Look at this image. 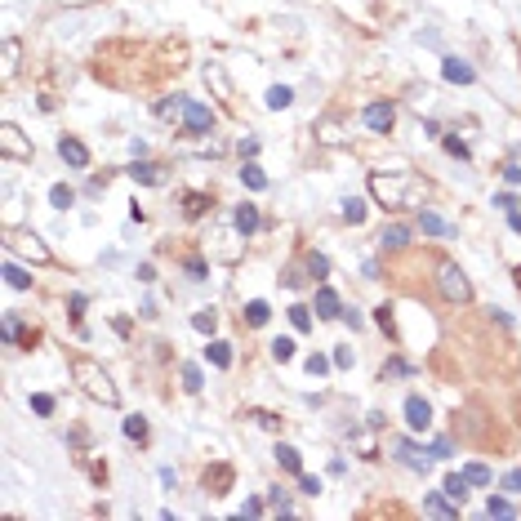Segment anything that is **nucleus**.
<instances>
[{
    "mask_svg": "<svg viewBox=\"0 0 521 521\" xmlns=\"http://www.w3.org/2000/svg\"><path fill=\"white\" fill-rule=\"evenodd\" d=\"M334 365L348 370V365H352V348H339V352H334Z\"/></svg>",
    "mask_w": 521,
    "mask_h": 521,
    "instance_id": "09e8293b",
    "label": "nucleus"
},
{
    "mask_svg": "<svg viewBox=\"0 0 521 521\" xmlns=\"http://www.w3.org/2000/svg\"><path fill=\"white\" fill-rule=\"evenodd\" d=\"M308 272H312V276H330V259L312 249V254H308Z\"/></svg>",
    "mask_w": 521,
    "mask_h": 521,
    "instance_id": "72a5a7b5",
    "label": "nucleus"
},
{
    "mask_svg": "<svg viewBox=\"0 0 521 521\" xmlns=\"http://www.w3.org/2000/svg\"><path fill=\"white\" fill-rule=\"evenodd\" d=\"M272 357L276 361H294V339H272Z\"/></svg>",
    "mask_w": 521,
    "mask_h": 521,
    "instance_id": "f704fd0d",
    "label": "nucleus"
},
{
    "mask_svg": "<svg viewBox=\"0 0 521 521\" xmlns=\"http://www.w3.org/2000/svg\"><path fill=\"white\" fill-rule=\"evenodd\" d=\"M343 218H348L352 227L365 223V200H361V196H343Z\"/></svg>",
    "mask_w": 521,
    "mask_h": 521,
    "instance_id": "6ab92c4d",
    "label": "nucleus"
},
{
    "mask_svg": "<svg viewBox=\"0 0 521 521\" xmlns=\"http://www.w3.org/2000/svg\"><path fill=\"white\" fill-rule=\"evenodd\" d=\"M299 490H304V495H321V481H316V477H304V473H299Z\"/></svg>",
    "mask_w": 521,
    "mask_h": 521,
    "instance_id": "58836bf2",
    "label": "nucleus"
},
{
    "mask_svg": "<svg viewBox=\"0 0 521 521\" xmlns=\"http://www.w3.org/2000/svg\"><path fill=\"white\" fill-rule=\"evenodd\" d=\"M5 281L14 285V290H31V276H27V272H23V267H18V263H14V259L5 263Z\"/></svg>",
    "mask_w": 521,
    "mask_h": 521,
    "instance_id": "b1692460",
    "label": "nucleus"
},
{
    "mask_svg": "<svg viewBox=\"0 0 521 521\" xmlns=\"http://www.w3.org/2000/svg\"><path fill=\"white\" fill-rule=\"evenodd\" d=\"M276 463L285 468V473H294V477L304 473V459H299V450H294V446H276Z\"/></svg>",
    "mask_w": 521,
    "mask_h": 521,
    "instance_id": "f3484780",
    "label": "nucleus"
},
{
    "mask_svg": "<svg viewBox=\"0 0 521 521\" xmlns=\"http://www.w3.org/2000/svg\"><path fill=\"white\" fill-rule=\"evenodd\" d=\"M72 200H76V192L67 188V183H54V188H49V205H54V210H67Z\"/></svg>",
    "mask_w": 521,
    "mask_h": 521,
    "instance_id": "4be33fe9",
    "label": "nucleus"
},
{
    "mask_svg": "<svg viewBox=\"0 0 521 521\" xmlns=\"http://www.w3.org/2000/svg\"><path fill=\"white\" fill-rule=\"evenodd\" d=\"M183 388H188V392H200V388H205V375H200V365H183Z\"/></svg>",
    "mask_w": 521,
    "mask_h": 521,
    "instance_id": "cd10ccee",
    "label": "nucleus"
},
{
    "mask_svg": "<svg viewBox=\"0 0 521 521\" xmlns=\"http://www.w3.org/2000/svg\"><path fill=\"white\" fill-rule=\"evenodd\" d=\"M290 103H294V90H285V85H272V90H267V107H272V112H285Z\"/></svg>",
    "mask_w": 521,
    "mask_h": 521,
    "instance_id": "aec40b11",
    "label": "nucleus"
},
{
    "mask_svg": "<svg viewBox=\"0 0 521 521\" xmlns=\"http://www.w3.org/2000/svg\"><path fill=\"white\" fill-rule=\"evenodd\" d=\"M241 183H245L249 192H263V188H267V174L259 170V165H245V170H241Z\"/></svg>",
    "mask_w": 521,
    "mask_h": 521,
    "instance_id": "5701e85b",
    "label": "nucleus"
},
{
    "mask_svg": "<svg viewBox=\"0 0 521 521\" xmlns=\"http://www.w3.org/2000/svg\"><path fill=\"white\" fill-rule=\"evenodd\" d=\"M14 58H18V45H14V41H5V76L14 72Z\"/></svg>",
    "mask_w": 521,
    "mask_h": 521,
    "instance_id": "c03bdc74",
    "label": "nucleus"
},
{
    "mask_svg": "<svg viewBox=\"0 0 521 521\" xmlns=\"http://www.w3.org/2000/svg\"><path fill=\"white\" fill-rule=\"evenodd\" d=\"M72 379L85 388V397H94V401H103V406H116L121 401V392H116V383H112V375L98 361H90V357H76L72 361Z\"/></svg>",
    "mask_w": 521,
    "mask_h": 521,
    "instance_id": "f257e3e1",
    "label": "nucleus"
},
{
    "mask_svg": "<svg viewBox=\"0 0 521 521\" xmlns=\"http://www.w3.org/2000/svg\"><path fill=\"white\" fill-rule=\"evenodd\" d=\"M139 281L152 285V281H156V267H152V263H139Z\"/></svg>",
    "mask_w": 521,
    "mask_h": 521,
    "instance_id": "de8ad7c7",
    "label": "nucleus"
},
{
    "mask_svg": "<svg viewBox=\"0 0 521 521\" xmlns=\"http://www.w3.org/2000/svg\"><path fill=\"white\" fill-rule=\"evenodd\" d=\"M0 334H5V343L23 339V326H18V312H5V321H0Z\"/></svg>",
    "mask_w": 521,
    "mask_h": 521,
    "instance_id": "c85d7f7f",
    "label": "nucleus"
},
{
    "mask_svg": "<svg viewBox=\"0 0 521 521\" xmlns=\"http://www.w3.org/2000/svg\"><path fill=\"white\" fill-rule=\"evenodd\" d=\"M188 276H192V281H205V263H200V259H188Z\"/></svg>",
    "mask_w": 521,
    "mask_h": 521,
    "instance_id": "a18cd8bd",
    "label": "nucleus"
},
{
    "mask_svg": "<svg viewBox=\"0 0 521 521\" xmlns=\"http://www.w3.org/2000/svg\"><path fill=\"white\" fill-rule=\"evenodd\" d=\"M397 459L406 463V468H414V473H428L436 455H432V450H419L414 441H401V446H397Z\"/></svg>",
    "mask_w": 521,
    "mask_h": 521,
    "instance_id": "39448f33",
    "label": "nucleus"
},
{
    "mask_svg": "<svg viewBox=\"0 0 521 521\" xmlns=\"http://www.w3.org/2000/svg\"><path fill=\"white\" fill-rule=\"evenodd\" d=\"M267 316H272V312H267V304H263V299H254V304H245V321H249V326H263Z\"/></svg>",
    "mask_w": 521,
    "mask_h": 521,
    "instance_id": "2f4dec72",
    "label": "nucleus"
},
{
    "mask_svg": "<svg viewBox=\"0 0 521 521\" xmlns=\"http://www.w3.org/2000/svg\"><path fill=\"white\" fill-rule=\"evenodd\" d=\"M205 361H210V365H218V370H227V365H232V343L214 339V343L205 348Z\"/></svg>",
    "mask_w": 521,
    "mask_h": 521,
    "instance_id": "4468645a",
    "label": "nucleus"
},
{
    "mask_svg": "<svg viewBox=\"0 0 521 521\" xmlns=\"http://www.w3.org/2000/svg\"><path fill=\"white\" fill-rule=\"evenodd\" d=\"M503 490H508V495H521V468H517V473H508V477H503Z\"/></svg>",
    "mask_w": 521,
    "mask_h": 521,
    "instance_id": "a19ab883",
    "label": "nucleus"
},
{
    "mask_svg": "<svg viewBox=\"0 0 521 521\" xmlns=\"http://www.w3.org/2000/svg\"><path fill=\"white\" fill-rule=\"evenodd\" d=\"M80 312H85V294H72V316L80 321Z\"/></svg>",
    "mask_w": 521,
    "mask_h": 521,
    "instance_id": "603ef678",
    "label": "nucleus"
},
{
    "mask_svg": "<svg viewBox=\"0 0 521 521\" xmlns=\"http://www.w3.org/2000/svg\"><path fill=\"white\" fill-rule=\"evenodd\" d=\"M446 152L459 156V161H468V143H463V139H446Z\"/></svg>",
    "mask_w": 521,
    "mask_h": 521,
    "instance_id": "e433bc0d",
    "label": "nucleus"
},
{
    "mask_svg": "<svg viewBox=\"0 0 521 521\" xmlns=\"http://www.w3.org/2000/svg\"><path fill=\"white\" fill-rule=\"evenodd\" d=\"M463 477L473 481V485H490V481H495V477H490V468H485V463H468V468H463Z\"/></svg>",
    "mask_w": 521,
    "mask_h": 521,
    "instance_id": "7c9ffc66",
    "label": "nucleus"
},
{
    "mask_svg": "<svg viewBox=\"0 0 521 521\" xmlns=\"http://www.w3.org/2000/svg\"><path fill=\"white\" fill-rule=\"evenodd\" d=\"M436 290H441L446 304H468V299H473V285H468V276L459 272L455 263H441V267H436Z\"/></svg>",
    "mask_w": 521,
    "mask_h": 521,
    "instance_id": "f03ea898",
    "label": "nucleus"
},
{
    "mask_svg": "<svg viewBox=\"0 0 521 521\" xmlns=\"http://www.w3.org/2000/svg\"><path fill=\"white\" fill-rule=\"evenodd\" d=\"M424 512H432V517H446V521H450V517H459V503L450 499L446 490H432V495L424 499Z\"/></svg>",
    "mask_w": 521,
    "mask_h": 521,
    "instance_id": "6e6552de",
    "label": "nucleus"
},
{
    "mask_svg": "<svg viewBox=\"0 0 521 521\" xmlns=\"http://www.w3.org/2000/svg\"><path fill=\"white\" fill-rule=\"evenodd\" d=\"M392 121H397L392 103H370V107H365V125L375 129V134H388V129H392Z\"/></svg>",
    "mask_w": 521,
    "mask_h": 521,
    "instance_id": "423d86ee",
    "label": "nucleus"
},
{
    "mask_svg": "<svg viewBox=\"0 0 521 521\" xmlns=\"http://www.w3.org/2000/svg\"><path fill=\"white\" fill-rule=\"evenodd\" d=\"M326 370H330V361H326V357H316V352H312V357H308V375H326Z\"/></svg>",
    "mask_w": 521,
    "mask_h": 521,
    "instance_id": "ea45409f",
    "label": "nucleus"
},
{
    "mask_svg": "<svg viewBox=\"0 0 521 521\" xmlns=\"http://www.w3.org/2000/svg\"><path fill=\"white\" fill-rule=\"evenodd\" d=\"M0 152H5L9 161H31V143L14 125H0Z\"/></svg>",
    "mask_w": 521,
    "mask_h": 521,
    "instance_id": "7ed1b4c3",
    "label": "nucleus"
},
{
    "mask_svg": "<svg viewBox=\"0 0 521 521\" xmlns=\"http://www.w3.org/2000/svg\"><path fill=\"white\" fill-rule=\"evenodd\" d=\"M441 76L450 80V85H473L477 72H473V67H468L463 58H446V63H441Z\"/></svg>",
    "mask_w": 521,
    "mask_h": 521,
    "instance_id": "1a4fd4ad",
    "label": "nucleus"
},
{
    "mask_svg": "<svg viewBox=\"0 0 521 521\" xmlns=\"http://www.w3.org/2000/svg\"><path fill=\"white\" fill-rule=\"evenodd\" d=\"M232 223H237V232H241V237H249V232H259V210H254V205H237Z\"/></svg>",
    "mask_w": 521,
    "mask_h": 521,
    "instance_id": "ddd939ff",
    "label": "nucleus"
},
{
    "mask_svg": "<svg viewBox=\"0 0 521 521\" xmlns=\"http://www.w3.org/2000/svg\"><path fill=\"white\" fill-rule=\"evenodd\" d=\"M125 436H129V441H147V419L129 414V419H125Z\"/></svg>",
    "mask_w": 521,
    "mask_h": 521,
    "instance_id": "c756f323",
    "label": "nucleus"
},
{
    "mask_svg": "<svg viewBox=\"0 0 521 521\" xmlns=\"http://www.w3.org/2000/svg\"><path fill=\"white\" fill-rule=\"evenodd\" d=\"M495 205L512 214V210H517V196H512V192H499V196H495Z\"/></svg>",
    "mask_w": 521,
    "mask_h": 521,
    "instance_id": "37998d69",
    "label": "nucleus"
},
{
    "mask_svg": "<svg viewBox=\"0 0 521 521\" xmlns=\"http://www.w3.org/2000/svg\"><path fill=\"white\" fill-rule=\"evenodd\" d=\"M192 330H196V334H214V330H218V312H214V308L196 312V316H192Z\"/></svg>",
    "mask_w": 521,
    "mask_h": 521,
    "instance_id": "412c9836",
    "label": "nucleus"
},
{
    "mask_svg": "<svg viewBox=\"0 0 521 521\" xmlns=\"http://www.w3.org/2000/svg\"><path fill=\"white\" fill-rule=\"evenodd\" d=\"M419 227H424L428 232V237H446V218H436V214H419Z\"/></svg>",
    "mask_w": 521,
    "mask_h": 521,
    "instance_id": "bb28decb",
    "label": "nucleus"
},
{
    "mask_svg": "<svg viewBox=\"0 0 521 521\" xmlns=\"http://www.w3.org/2000/svg\"><path fill=\"white\" fill-rule=\"evenodd\" d=\"M272 512H290V495H281V490H272Z\"/></svg>",
    "mask_w": 521,
    "mask_h": 521,
    "instance_id": "49530a36",
    "label": "nucleus"
},
{
    "mask_svg": "<svg viewBox=\"0 0 521 521\" xmlns=\"http://www.w3.org/2000/svg\"><path fill=\"white\" fill-rule=\"evenodd\" d=\"M503 178H508L512 188H517V183H521V165H508V170H503Z\"/></svg>",
    "mask_w": 521,
    "mask_h": 521,
    "instance_id": "864d4df0",
    "label": "nucleus"
},
{
    "mask_svg": "<svg viewBox=\"0 0 521 521\" xmlns=\"http://www.w3.org/2000/svg\"><path fill=\"white\" fill-rule=\"evenodd\" d=\"M31 410H36V414H54V397L36 392V397H31Z\"/></svg>",
    "mask_w": 521,
    "mask_h": 521,
    "instance_id": "c9c22d12",
    "label": "nucleus"
},
{
    "mask_svg": "<svg viewBox=\"0 0 521 521\" xmlns=\"http://www.w3.org/2000/svg\"><path fill=\"white\" fill-rule=\"evenodd\" d=\"M406 424L414 428V432H424L428 424H432V406L424 397H406Z\"/></svg>",
    "mask_w": 521,
    "mask_h": 521,
    "instance_id": "0eeeda50",
    "label": "nucleus"
},
{
    "mask_svg": "<svg viewBox=\"0 0 521 521\" xmlns=\"http://www.w3.org/2000/svg\"><path fill=\"white\" fill-rule=\"evenodd\" d=\"M468 485H473V481H468L463 473H450V477H446V485H441V490H446L450 499H455V503H463V499H468Z\"/></svg>",
    "mask_w": 521,
    "mask_h": 521,
    "instance_id": "dca6fc26",
    "label": "nucleus"
},
{
    "mask_svg": "<svg viewBox=\"0 0 521 521\" xmlns=\"http://www.w3.org/2000/svg\"><path fill=\"white\" fill-rule=\"evenodd\" d=\"M58 156H63L67 165H76V170H85V165H90L85 143H76V139H58Z\"/></svg>",
    "mask_w": 521,
    "mask_h": 521,
    "instance_id": "9d476101",
    "label": "nucleus"
},
{
    "mask_svg": "<svg viewBox=\"0 0 521 521\" xmlns=\"http://www.w3.org/2000/svg\"><path fill=\"white\" fill-rule=\"evenodd\" d=\"M508 223H512V232H521V214H517V210L508 214Z\"/></svg>",
    "mask_w": 521,
    "mask_h": 521,
    "instance_id": "5fc2aeb1",
    "label": "nucleus"
},
{
    "mask_svg": "<svg viewBox=\"0 0 521 521\" xmlns=\"http://www.w3.org/2000/svg\"><path fill=\"white\" fill-rule=\"evenodd\" d=\"M316 316H343V308H339V294L330 290V285H321V290H316Z\"/></svg>",
    "mask_w": 521,
    "mask_h": 521,
    "instance_id": "9b49d317",
    "label": "nucleus"
},
{
    "mask_svg": "<svg viewBox=\"0 0 521 521\" xmlns=\"http://www.w3.org/2000/svg\"><path fill=\"white\" fill-rule=\"evenodd\" d=\"M290 326H294V330H312V312H308L304 304H294V308H290Z\"/></svg>",
    "mask_w": 521,
    "mask_h": 521,
    "instance_id": "473e14b6",
    "label": "nucleus"
},
{
    "mask_svg": "<svg viewBox=\"0 0 521 521\" xmlns=\"http://www.w3.org/2000/svg\"><path fill=\"white\" fill-rule=\"evenodd\" d=\"M227 485H232V468L227 463H218V468H210V473H205V490L210 495H227Z\"/></svg>",
    "mask_w": 521,
    "mask_h": 521,
    "instance_id": "f8f14e48",
    "label": "nucleus"
},
{
    "mask_svg": "<svg viewBox=\"0 0 521 521\" xmlns=\"http://www.w3.org/2000/svg\"><path fill=\"white\" fill-rule=\"evenodd\" d=\"M512 276H517V285H521V267H517V272H512Z\"/></svg>",
    "mask_w": 521,
    "mask_h": 521,
    "instance_id": "6e6d98bb",
    "label": "nucleus"
},
{
    "mask_svg": "<svg viewBox=\"0 0 521 521\" xmlns=\"http://www.w3.org/2000/svg\"><path fill=\"white\" fill-rule=\"evenodd\" d=\"M14 249H23V254H31L36 263H45V259H49V249H45L36 237H23V241H14Z\"/></svg>",
    "mask_w": 521,
    "mask_h": 521,
    "instance_id": "393cba45",
    "label": "nucleus"
},
{
    "mask_svg": "<svg viewBox=\"0 0 521 521\" xmlns=\"http://www.w3.org/2000/svg\"><path fill=\"white\" fill-rule=\"evenodd\" d=\"M183 125H188V134H210L214 116H210V107H205V103L188 98V103H183Z\"/></svg>",
    "mask_w": 521,
    "mask_h": 521,
    "instance_id": "20e7f679",
    "label": "nucleus"
},
{
    "mask_svg": "<svg viewBox=\"0 0 521 521\" xmlns=\"http://www.w3.org/2000/svg\"><path fill=\"white\" fill-rule=\"evenodd\" d=\"M383 245H388V249H406V245H410V227H406V223L383 227Z\"/></svg>",
    "mask_w": 521,
    "mask_h": 521,
    "instance_id": "2eb2a0df",
    "label": "nucleus"
},
{
    "mask_svg": "<svg viewBox=\"0 0 521 521\" xmlns=\"http://www.w3.org/2000/svg\"><path fill=\"white\" fill-rule=\"evenodd\" d=\"M485 517H517V508L503 495H490V503H485Z\"/></svg>",
    "mask_w": 521,
    "mask_h": 521,
    "instance_id": "a878e982",
    "label": "nucleus"
},
{
    "mask_svg": "<svg viewBox=\"0 0 521 521\" xmlns=\"http://www.w3.org/2000/svg\"><path fill=\"white\" fill-rule=\"evenodd\" d=\"M129 178H134V183H161V170H156L152 161H134V165H129Z\"/></svg>",
    "mask_w": 521,
    "mask_h": 521,
    "instance_id": "a211bd4d",
    "label": "nucleus"
},
{
    "mask_svg": "<svg viewBox=\"0 0 521 521\" xmlns=\"http://www.w3.org/2000/svg\"><path fill=\"white\" fill-rule=\"evenodd\" d=\"M263 512V503L259 499H245V508H241V517H259Z\"/></svg>",
    "mask_w": 521,
    "mask_h": 521,
    "instance_id": "8fccbe9b",
    "label": "nucleus"
},
{
    "mask_svg": "<svg viewBox=\"0 0 521 521\" xmlns=\"http://www.w3.org/2000/svg\"><path fill=\"white\" fill-rule=\"evenodd\" d=\"M205 205H210L205 196H196V192L188 196V214H192V218H200V214H205Z\"/></svg>",
    "mask_w": 521,
    "mask_h": 521,
    "instance_id": "4c0bfd02",
    "label": "nucleus"
},
{
    "mask_svg": "<svg viewBox=\"0 0 521 521\" xmlns=\"http://www.w3.org/2000/svg\"><path fill=\"white\" fill-rule=\"evenodd\" d=\"M375 321H379L383 330H392V308H388V304H383V308H375Z\"/></svg>",
    "mask_w": 521,
    "mask_h": 521,
    "instance_id": "79ce46f5",
    "label": "nucleus"
},
{
    "mask_svg": "<svg viewBox=\"0 0 521 521\" xmlns=\"http://www.w3.org/2000/svg\"><path fill=\"white\" fill-rule=\"evenodd\" d=\"M432 455H436V459H450L455 450H450V441H436V446H432Z\"/></svg>",
    "mask_w": 521,
    "mask_h": 521,
    "instance_id": "3c124183",
    "label": "nucleus"
}]
</instances>
